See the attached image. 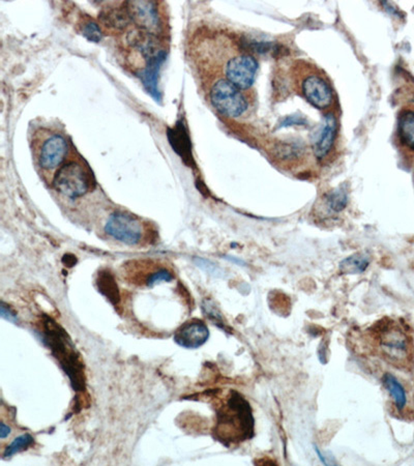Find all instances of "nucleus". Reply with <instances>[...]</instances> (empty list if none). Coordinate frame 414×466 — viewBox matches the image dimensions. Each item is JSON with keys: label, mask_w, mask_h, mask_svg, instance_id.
<instances>
[{"label": "nucleus", "mask_w": 414, "mask_h": 466, "mask_svg": "<svg viewBox=\"0 0 414 466\" xmlns=\"http://www.w3.org/2000/svg\"><path fill=\"white\" fill-rule=\"evenodd\" d=\"M129 14L127 10H112L108 12H103L100 20L106 28L120 29L124 28L129 23Z\"/></svg>", "instance_id": "19"}, {"label": "nucleus", "mask_w": 414, "mask_h": 466, "mask_svg": "<svg viewBox=\"0 0 414 466\" xmlns=\"http://www.w3.org/2000/svg\"><path fill=\"white\" fill-rule=\"evenodd\" d=\"M83 35L91 42H100L102 39V31L96 22L86 21L83 24Z\"/></svg>", "instance_id": "23"}, {"label": "nucleus", "mask_w": 414, "mask_h": 466, "mask_svg": "<svg viewBox=\"0 0 414 466\" xmlns=\"http://www.w3.org/2000/svg\"><path fill=\"white\" fill-rule=\"evenodd\" d=\"M210 101L222 115L238 118L248 109V100L243 91L227 79L218 80L210 89Z\"/></svg>", "instance_id": "4"}, {"label": "nucleus", "mask_w": 414, "mask_h": 466, "mask_svg": "<svg viewBox=\"0 0 414 466\" xmlns=\"http://www.w3.org/2000/svg\"><path fill=\"white\" fill-rule=\"evenodd\" d=\"M378 348L382 357L397 368H408L413 360V345L399 324L391 322L378 331Z\"/></svg>", "instance_id": "3"}, {"label": "nucleus", "mask_w": 414, "mask_h": 466, "mask_svg": "<svg viewBox=\"0 0 414 466\" xmlns=\"http://www.w3.org/2000/svg\"><path fill=\"white\" fill-rule=\"evenodd\" d=\"M132 263L141 270V273L125 271V274L129 277L127 279L132 280L136 285L152 288L161 282H171L173 280L174 275L168 268L159 266L154 261H132Z\"/></svg>", "instance_id": "10"}, {"label": "nucleus", "mask_w": 414, "mask_h": 466, "mask_svg": "<svg viewBox=\"0 0 414 466\" xmlns=\"http://www.w3.org/2000/svg\"><path fill=\"white\" fill-rule=\"evenodd\" d=\"M62 262H64V266H68V268H71V266H75L76 262H77V258H76V256H74L73 254H67L64 255V258H62Z\"/></svg>", "instance_id": "25"}, {"label": "nucleus", "mask_w": 414, "mask_h": 466, "mask_svg": "<svg viewBox=\"0 0 414 466\" xmlns=\"http://www.w3.org/2000/svg\"><path fill=\"white\" fill-rule=\"evenodd\" d=\"M398 134L402 144L414 151V110L406 109L401 112Z\"/></svg>", "instance_id": "15"}, {"label": "nucleus", "mask_w": 414, "mask_h": 466, "mask_svg": "<svg viewBox=\"0 0 414 466\" xmlns=\"http://www.w3.org/2000/svg\"><path fill=\"white\" fill-rule=\"evenodd\" d=\"M202 309L205 314L207 315L212 322H214V324H216L217 326H220V328L226 329V324H224L223 317H222L220 311L217 308L214 302L210 301V300H207V301L203 302Z\"/></svg>", "instance_id": "22"}, {"label": "nucleus", "mask_w": 414, "mask_h": 466, "mask_svg": "<svg viewBox=\"0 0 414 466\" xmlns=\"http://www.w3.org/2000/svg\"><path fill=\"white\" fill-rule=\"evenodd\" d=\"M129 17L134 23L149 35H158L161 26V18L159 15L158 4L152 1H130L125 4Z\"/></svg>", "instance_id": "9"}, {"label": "nucleus", "mask_w": 414, "mask_h": 466, "mask_svg": "<svg viewBox=\"0 0 414 466\" xmlns=\"http://www.w3.org/2000/svg\"><path fill=\"white\" fill-rule=\"evenodd\" d=\"M209 338V329L201 320L185 322L176 331L174 341L183 348L196 349L207 343Z\"/></svg>", "instance_id": "12"}, {"label": "nucleus", "mask_w": 414, "mask_h": 466, "mask_svg": "<svg viewBox=\"0 0 414 466\" xmlns=\"http://www.w3.org/2000/svg\"><path fill=\"white\" fill-rule=\"evenodd\" d=\"M33 441H35V439L30 434H23V436H19V438L14 439V441L6 448V451L4 453V457L8 458V457H12L13 455L17 454V453L28 450L33 445Z\"/></svg>", "instance_id": "21"}, {"label": "nucleus", "mask_w": 414, "mask_h": 466, "mask_svg": "<svg viewBox=\"0 0 414 466\" xmlns=\"http://www.w3.org/2000/svg\"><path fill=\"white\" fill-rule=\"evenodd\" d=\"M326 203L333 212H342L348 203L346 192L343 189H335L326 196Z\"/></svg>", "instance_id": "20"}, {"label": "nucleus", "mask_w": 414, "mask_h": 466, "mask_svg": "<svg viewBox=\"0 0 414 466\" xmlns=\"http://www.w3.org/2000/svg\"><path fill=\"white\" fill-rule=\"evenodd\" d=\"M10 433L11 428L8 425L4 424V423H2L1 428H0V438L2 439L6 438V436H10Z\"/></svg>", "instance_id": "27"}, {"label": "nucleus", "mask_w": 414, "mask_h": 466, "mask_svg": "<svg viewBox=\"0 0 414 466\" xmlns=\"http://www.w3.org/2000/svg\"><path fill=\"white\" fill-rule=\"evenodd\" d=\"M258 71V62L251 55H239L231 58L226 67L228 81L238 87L248 89L252 86Z\"/></svg>", "instance_id": "8"}, {"label": "nucleus", "mask_w": 414, "mask_h": 466, "mask_svg": "<svg viewBox=\"0 0 414 466\" xmlns=\"http://www.w3.org/2000/svg\"><path fill=\"white\" fill-rule=\"evenodd\" d=\"M315 451H316L318 456H319L320 460L322 461V463H324V465H328V461H326V459L324 458L323 455L321 454V452L319 451V449H318L317 447H315Z\"/></svg>", "instance_id": "28"}, {"label": "nucleus", "mask_w": 414, "mask_h": 466, "mask_svg": "<svg viewBox=\"0 0 414 466\" xmlns=\"http://www.w3.org/2000/svg\"><path fill=\"white\" fill-rule=\"evenodd\" d=\"M384 385L387 392H389V395L393 398L398 411H404L408 398H407L406 391H405L402 384H401L395 376L386 373L384 377Z\"/></svg>", "instance_id": "17"}, {"label": "nucleus", "mask_w": 414, "mask_h": 466, "mask_svg": "<svg viewBox=\"0 0 414 466\" xmlns=\"http://www.w3.org/2000/svg\"><path fill=\"white\" fill-rule=\"evenodd\" d=\"M98 291L107 297L113 306H117L120 302V289L116 284L115 278L109 270L100 271L97 277Z\"/></svg>", "instance_id": "14"}, {"label": "nucleus", "mask_w": 414, "mask_h": 466, "mask_svg": "<svg viewBox=\"0 0 414 466\" xmlns=\"http://www.w3.org/2000/svg\"><path fill=\"white\" fill-rule=\"evenodd\" d=\"M1 315L2 317L6 318V319H8V322H18L17 316H16L15 313L13 312V311H11L10 308L6 307L4 302H2L1 304Z\"/></svg>", "instance_id": "24"}, {"label": "nucleus", "mask_w": 414, "mask_h": 466, "mask_svg": "<svg viewBox=\"0 0 414 466\" xmlns=\"http://www.w3.org/2000/svg\"><path fill=\"white\" fill-rule=\"evenodd\" d=\"M254 418L250 404L241 394L231 391L217 409L214 438L224 445L241 443L253 438Z\"/></svg>", "instance_id": "1"}, {"label": "nucleus", "mask_w": 414, "mask_h": 466, "mask_svg": "<svg viewBox=\"0 0 414 466\" xmlns=\"http://www.w3.org/2000/svg\"><path fill=\"white\" fill-rule=\"evenodd\" d=\"M91 174L80 162H69L56 172L53 187L69 198H77L86 194L91 188Z\"/></svg>", "instance_id": "5"}, {"label": "nucleus", "mask_w": 414, "mask_h": 466, "mask_svg": "<svg viewBox=\"0 0 414 466\" xmlns=\"http://www.w3.org/2000/svg\"><path fill=\"white\" fill-rule=\"evenodd\" d=\"M337 120L333 114H326L324 116L323 125L313 141V152L319 160L328 157L333 149L337 136Z\"/></svg>", "instance_id": "13"}, {"label": "nucleus", "mask_w": 414, "mask_h": 466, "mask_svg": "<svg viewBox=\"0 0 414 466\" xmlns=\"http://www.w3.org/2000/svg\"><path fill=\"white\" fill-rule=\"evenodd\" d=\"M170 143H171L176 152L187 162L188 160L192 161L191 149H190V140L188 138L183 127L181 125L176 127V129L169 130Z\"/></svg>", "instance_id": "18"}, {"label": "nucleus", "mask_w": 414, "mask_h": 466, "mask_svg": "<svg viewBox=\"0 0 414 466\" xmlns=\"http://www.w3.org/2000/svg\"><path fill=\"white\" fill-rule=\"evenodd\" d=\"M301 91L309 103L319 110L330 108L333 103V89L324 76L311 71L301 80Z\"/></svg>", "instance_id": "7"}, {"label": "nucleus", "mask_w": 414, "mask_h": 466, "mask_svg": "<svg viewBox=\"0 0 414 466\" xmlns=\"http://www.w3.org/2000/svg\"><path fill=\"white\" fill-rule=\"evenodd\" d=\"M68 151L66 138L60 135L50 136L42 142L40 149V167L46 172L54 171L66 160Z\"/></svg>", "instance_id": "11"}, {"label": "nucleus", "mask_w": 414, "mask_h": 466, "mask_svg": "<svg viewBox=\"0 0 414 466\" xmlns=\"http://www.w3.org/2000/svg\"><path fill=\"white\" fill-rule=\"evenodd\" d=\"M301 124H306V122H304V120H297V118H294V116H293L292 118H286L285 122H283V124H282L281 127H288V125H301Z\"/></svg>", "instance_id": "26"}, {"label": "nucleus", "mask_w": 414, "mask_h": 466, "mask_svg": "<svg viewBox=\"0 0 414 466\" xmlns=\"http://www.w3.org/2000/svg\"><path fill=\"white\" fill-rule=\"evenodd\" d=\"M40 334L42 343L50 349L53 357L68 375L74 391L84 392L86 382L84 364L67 331L52 318L44 317Z\"/></svg>", "instance_id": "2"}, {"label": "nucleus", "mask_w": 414, "mask_h": 466, "mask_svg": "<svg viewBox=\"0 0 414 466\" xmlns=\"http://www.w3.org/2000/svg\"><path fill=\"white\" fill-rule=\"evenodd\" d=\"M370 261V255L368 253H357L342 261L340 270L342 274L345 275L362 274L368 268Z\"/></svg>", "instance_id": "16"}, {"label": "nucleus", "mask_w": 414, "mask_h": 466, "mask_svg": "<svg viewBox=\"0 0 414 466\" xmlns=\"http://www.w3.org/2000/svg\"><path fill=\"white\" fill-rule=\"evenodd\" d=\"M105 232L125 245H138L146 234L144 224L137 217L125 212L112 215L105 226Z\"/></svg>", "instance_id": "6"}]
</instances>
